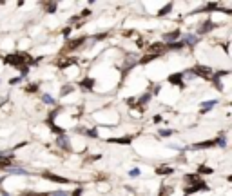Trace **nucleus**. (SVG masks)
Wrapping results in <instances>:
<instances>
[{
	"label": "nucleus",
	"mask_w": 232,
	"mask_h": 196,
	"mask_svg": "<svg viewBox=\"0 0 232 196\" xmlns=\"http://www.w3.org/2000/svg\"><path fill=\"white\" fill-rule=\"evenodd\" d=\"M163 49H165V45H163L162 42H160V44H152V45L149 47V55H152V56H158L156 53H162Z\"/></svg>",
	"instance_id": "obj_6"
},
{
	"label": "nucleus",
	"mask_w": 232,
	"mask_h": 196,
	"mask_svg": "<svg viewBox=\"0 0 232 196\" xmlns=\"http://www.w3.org/2000/svg\"><path fill=\"white\" fill-rule=\"evenodd\" d=\"M129 174H131V176H132V178H136V176H138V174H140V171H138V169H132V171H131V173H129Z\"/></svg>",
	"instance_id": "obj_29"
},
{
	"label": "nucleus",
	"mask_w": 232,
	"mask_h": 196,
	"mask_svg": "<svg viewBox=\"0 0 232 196\" xmlns=\"http://www.w3.org/2000/svg\"><path fill=\"white\" fill-rule=\"evenodd\" d=\"M178 36H180V31L176 29V31H172V33H167V35L163 36V40H165V42H171V40H176Z\"/></svg>",
	"instance_id": "obj_10"
},
{
	"label": "nucleus",
	"mask_w": 232,
	"mask_h": 196,
	"mask_svg": "<svg viewBox=\"0 0 232 196\" xmlns=\"http://www.w3.org/2000/svg\"><path fill=\"white\" fill-rule=\"evenodd\" d=\"M24 196H47V194H45V193H44V194H42V193H25Z\"/></svg>",
	"instance_id": "obj_28"
},
{
	"label": "nucleus",
	"mask_w": 232,
	"mask_h": 196,
	"mask_svg": "<svg viewBox=\"0 0 232 196\" xmlns=\"http://www.w3.org/2000/svg\"><path fill=\"white\" fill-rule=\"evenodd\" d=\"M132 136H123V138H116V140H111V142H116V144H131Z\"/></svg>",
	"instance_id": "obj_15"
},
{
	"label": "nucleus",
	"mask_w": 232,
	"mask_h": 196,
	"mask_svg": "<svg viewBox=\"0 0 232 196\" xmlns=\"http://www.w3.org/2000/svg\"><path fill=\"white\" fill-rule=\"evenodd\" d=\"M149 98H151V95H143V96H142V100H140V104H142V105H143V104H147V102H149Z\"/></svg>",
	"instance_id": "obj_22"
},
{
	"label": "nucleus",
	"mask_w": 232,
	"mask_h": 196,
	"mask_svg": "<svg viewBox=\"0 0 232 196\" xmlns=\"http://www.w3.org/2000/svg\"><path fill=\"white\" fill-rule=\"evenodd\" d=\"M160 135L162 136H169V135H172V131L171 129H163V131H160Z\"/></svg>",
	"instance_id": "obj_24"
},
{
	"label": "nucleus",
	"mask_w": 232,
	"mask_h": 196,
	"mask_svg": "<svg viewBox=\"0 0 232 196\" xmlns=\"http://www.w3.org/2000/svg\"><path fill=\"white\" fill-rule=\"evenodd\" d=\"M58 145H60V147H64V149H69V145H67V140H65L64 136L58 140Z\"/></svg>",
	"instance_id": "obj_18"
},
{
	"label": "nucleus",
	"mask_w": 232,
	"mask_h": 196,
	"mask_svg": "<svg viewBox=\"0 0 232 196\" xmlns=\"http://www.w3.org/2000/svg\"><path fill=\"white\" fill-rule=\"evenodd\" d=\"M181 78H183V75H181V73H178V75H171V76H169V82H171V84H174V85H180V87H183V82H181Z\"/></svg>",
	"instance_id": "obj_8"
},
{
	"label": "nucleus",
	"mask_w": 232,
	"mask_h": 196,
	"mask_svg": "<svg viewBox=\"0 0 232 196\" xmlns=\"http://www.w3.org/2000/svg\"><path fill=\"white\" fill-rule=\"evenodd\" d=\"M44 102H45V104H54V100H53L49 95H44Z\"/></svg>",
	"instance_id": "obj_21"
},
{
	"label": "nucleus",
	"mask_w": 232,
	"mask_h": 196,
	"mask_svg": "<svg viewBox=\"0 0 232 196\" xmlns=\"http://www.w3.org/2000/svg\"><path fill=\"white\" fill-rule=\"evenodd\" d=\"M73 91V85H69V87H64L62 89V95H67V93H71Z\"/></svg>",
	"instance_id": "obj_26"
},
{
	"label": "nucleus",
	"mask_w": 232,
	"mask_h": 196,
	"mask_svg": "<svg viewBox=\"0 0 232 196\" xmlns=\"http://www.w3.org/2000/svg\"><path fill=\"white\" fill-rule=\"evenodd\" d=\"M93 84H94V80H93V78H85V80L82 82V87H83V89H91V87H93Z\"/></svg>",
	"instance_id": "obj_14"
},
{
	"label": "nucleus",
	"mask_w": 232,
	"mask_h": 196,
	"mask_svg": "<svg viewBox=\"0 0 232 196\" xmlns=\"http://www.w3.org/2000/svg\"><path fill=\"white\" fill-rule=\"evenodd\" d=\"M214 29V22H211V20H207L205 24H201L200 25V29H198V33L200 35H205V33H209V31H212Z\"/></svg>",
	"instance_id": "obj_5"
},
{
	"label": "nucleus",
	"mask_w": 232,
	"mask_h": 196,
	"mask_svg": "<svg viewBox=\"0 0 232 196\" xmlns=\"http://www.w3.org/2000/svg\"><path fill=\"white\" fill-rule=\"evenodd\" d=\"M156 173H158V174H162V176H167V174H171V173H174V171H172L171 167H165V165H163V167H158V169H156Z\"/></svg>",
	"instance_id": "obj_11"
},
{
	"label": "nucleus",
	"mask_w": 232,
	"mask_h": 196,
	"mask_svg": "<svg viewBox=\"0 0 232 196\" xmlns=\"http://www.w3.org/2000/svg\"><path fill=\"white\" fill-rule=\"evenodd\" d=\"M42 176H44V178H47V180L58 182V184H67V182H69L67 178H64V176H58V174H51V173H42Z\"/></svg>",
	"instance_id": "obj_4"
},
{
	"label": "nucleus",
	"mask_w": 232,
	"mask_h": 196,
	"mask_svg": "<svg viewBox=\"0 0 232 196\" xmlns=\"http://www.w3.org/2000/svg\"><path fill=\"white\" fill-rule=\"evenodd\" d=\"M171 193H172V189H171L169 185H163V189L160 191V196H169Z\"/></svg>",
	"instance_id": "obj_16"
},
{
	"label": "nucleus",
	"mask_w": 232,
	"mask_h": 196,
	"mask_svg": "<svg viewBox=\"0 0 232 196\" xmlns=\"http://www.w3.org/2000/svg\"><path fill=\"white\" fill-rule=\"evenodd\" d=\"M183 44H189V45H194V44H196V36H194V35H187V36L183 38Z\"/></svg>",
	"instance_id": "obj_13"
},
{
	"label": "nucleus",
	"mask_w": 232,
	"mask_h": 196,
	"mask_svg": "<svg viewBox=\"0 0 232 196\" xmlns=\"http://www.w3.org/2000/svg\"><path fill=\"white\" fill-rule=\"evenodd\" d=\"M13 164V158L11 156H0V167H7Z\"/></svg>",
	"instance_id": "obj_12"
},
{
	"label": "nucleus",
	"mask_w": 232,
	"mask_h": 196,
	"mask_svg": "<svg viewBox=\"0 0 232 196\" xmlns=\"http://www.w3.org/2000/svg\"><path fill=\"white\" fill-rule=\"evenodd\" d=\"M156 56H152V55H147V56H143L142 58V64H147V62H151V60H154Z\"/></svg>",
	"instance_id": "obj_19"
},
{
	"label": "nucleus",
	"mask_w": 232,
	"mask_h": 196,
	"mask_svg": "<svg viewBox=\"0 0 232 196\" xmlns=\"http://www.w3.org/2000/svg\"><path fill=\"white\" fill-rule=\"evenodd\" d=\"M192 75H196V76H201V78H212V69L211 67H207V65H196L194 69H192Z\"/></svg>",
	"instance_id": "obj_3"
},
{
	"label": "nucleus",
	"mask_w": 232,
	"mask_h": 196,
	"mask_svg": "<svg viewBox=\"0 0 232 196\" xmlns=\"http://www.w3.org/2000/svg\"><path fill=\"white\" fill-rule=\"evenodd\" d=\"M82 42H85V38H83V36H82V38H76V40H71V42L65 45V49H67V51L76 49V47H80V45H82Z\"/></svg>",
	"instance_id": "obj_7"
},
{
	"label": "nucleus",
	"mask_w": 232,
	"mask_h": 196,
	"mask_svg": "<svg viewBox=\"0 0 232 196\" xmlns=\"http://www.w3.org/2000/svg\"><path fill=\"white\" fill-rule=\"evenodd\" d=\"M53 196H69V194H67V193H64V191H56Z\"/></svg>",
	"instance_id": "obj_30"
},
{
	"label": "nucleus",
	"mask_w": 232,
	"mask_h": 196,
	"mask_svg": "<svg viewBox=\"0 0 232 196\" xmlns=\"http://www.w3.org/2000/svg\"><path fill=\"white\" fill-rule=\"evenodd\" d=\"M76 62V58H73V56H69V58H62V60H58V67H67V65H71V64H74Z\"/></svg>",
	"instance_id": "obj_9"
},
{
	"label": "nucleus",
	"mask_w": 232,
	"mask_h": 196,
	"mask_svg": "<svg viewBox=\"0 0 232 196\" xmlns=\"http://www.w3.org/2000/svg\"><path fill=\"white\" fill-rule=\"evenodd\" d=\"M212 105H214V102H207V104H203L201 111H205V109H209V107H212Z\"/></svg>",
	"instance_id": "obj_27"
},
{
	"label": "nucleus",
	"mask_w": 232,
	"mask_h": 196,
	"mask_svg": "<svg viewBox=\"0 0 232 196\" xmlns=\"http://www.w3.org/2000/svg\"><path fill=\"white\" fill-rule=\"evenodd\" d=\"M198 171H200V173H203V174H211V173H212V171H211L209 167H200Z\"/></svg>",
	"instance_id": "obj_23"
},
{
	"label": "nucleus",
	"mask_w": 232,
	"mask_h": 196,
	"mask_svg": "<svg viewBox=\"0 0 232 196\" xmlns=\"http://www.w3.org/2000/svg\"><path fill=\"white\" fill-rule=\"evenodd\" d=\"M185 182L191 184V185L185 187V194H192V193H196V191H207V189H209L207 184L201 182V180H198L196 174H187V176H185Z\"/></svg>",
	"instance_id": "obj_1"
},
{
	"label": "nucleus",
	"mask_w": 232,
	"mask_h": 196,
	"mask_svg": "<svg viewBox=\"0 0 232 196\" xmlns=\"http://www.w3.org/2000/svg\"><path fill=\"white\" fill-rule=\"evenodd\" d=\"M25 91H27V93H29V91L33 93V91H36V85H34V84H31V85H27V87H25Z\"/></svg>",
	"instance_id": "obj_25"
},
{
	"label": "nucleus",
	"mask_w": 232,
	"mask_h": 196,
	"mask_svg": "<svg viewBox=\"0 0 232 196\" xmlns=\"http://www.w3.org/2000/svg\"><path fill=\"white\" fill-rule=\"evenodd\" d=\"M44 7H45V11H49V13H54V9H56V4H53V2H49V4H45Z\"/></svg>",
	"instance_id": "obj_17"
},
{
	"label": "nucleus",
	"mask_w": 232,
	"mask_h": 196,
	"mask_svg": "<svg viewBox=\"0 0 232 196\" xmlns=\"http://www.w3.org/2000/svg\"><path fill=\"white\" fill-rule=\"evenodd\" d=\"M5 62L11 65H18V67H25V64H31L33 58L25 53H16V55H9L5 56Z\"/></svg>",
	"instance_id": "obj_2"
},
{
	"label": "nucleus",
	"mask_w": 232,
	"mask_h": 196,
	"mask_svg": "<svg viewBox=\"0 0 232 196\" xmlns=\"http://www.w3.org/2000/svg\"><path fill=\"white\" fill-rule=\"evenodd\" d=\"M91 15V11L89 9H85V11H82V16H89Z\"/></svg>",
	"instance_id": "obj_31"
},
{
	"label": "nucleus",
	"mask_w": 232,
	"mask_h": 196,
	"mask_svg": "<svg viewBox=\"0 0 232 196\" xmlns=\"http://www.w3.org/2000/svg\"><path fill=\"white\" fill-rule=\"evenodd\" d=\"M169 11H171V4H167V5H165V7H163L162 11H160V15H167Z\"/></svg>",
	"instance_id": "obj_20"
}]
</instances>
